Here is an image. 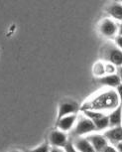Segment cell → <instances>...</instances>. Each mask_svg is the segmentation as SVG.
<instances>
[{"label": "cell", "mask_w": 122, "mask_h": 152, "mask_svg": "<svg viewBox=\"0 0 122 152\" xmlns=\"http://www.w3.org/2000/svg\"><path fill=\"white\" fill-rule=\"evenodd\" d=\"M105 73H106V75L116 74V66H114L109 62L105 63Z\"/></svg>", "instance_id": "cell-18"}, {"label": "cell", "mask_w": 122, "mask_h": 152, "mask_svg": "<svg viewBox=\"0 0 122 152\" xmlns=\"http://www.w3.org/2000/svg\"><path fill=\"white\" fill-rule=\"evenodd\" d=\"M119 25L117 22L111 18H104L100 21L98 25V30L100 34L105 38L114 39L118 35Z\"/></svg>", "instance_id": "cell-2"}, {"label": "cell", "mask_w": 122, "mask_h": 152, "mask_svg": "<svg viewBox=\"0 0 122 152\" xmlns=\"http://www.w3.org/2000/svg\"><path fill=\"white\" fill-rule=\"evenodd\" d=\"M98 82L101 85L108 87L110 88H116L119 85L121 84L120 78L117 74H109V75H104L103 77L98 79Z\"/></svg>", "instance_id": "cell-10"}, {"label": "cell", "mask_w": 122, "mask_h": 152, "mask_svg": "<svg viewBox=\"0 0 122 152\" xmlns=\"http://www.w3.org/2000/svg\"><path fill=\"white\" fill-rule=\"evenodd\" d=\"M120 100L116 94V91L113 90H107L105 91L96 94L92 99L87 102L83 105V108L81 110H93L98 111L103 110H113L115 107H117L120 104Z\"/></svg>", "instance_id": "cell-1"}, {"label": "cell", "mask_w": 122, "mask_h": 152, "mask_svg": "<svg viewBox=\"0 0 122 152\" xmlns=\"http://www.w3.org/2000/svg\"><path fill=\"white\" fill-rule=\"evenodd\" d=\"M95 124V128H96V131H102V130H105L108 126H110L109 124V118H108V115H105L104 114L103 116H101L100 118L96 119L95 121H93Z\"/></svg>", "instance_id": "cell-14"}, {"label": "cell", "mask_w": 122, "mask_h": 152, "mask_svg": "<svg viewBox=\"0 0 122 152\" xmlns=\"http://www.w3.org/2000/svg\"><path fill=\"white\" fill-rule=\"evenodd\" d=\"M116 1H119V2H122V0H116Z\"/></svg>", "instance_id": "cell-27"}, {"label": "cell", "mask_w": 122, "mask_h": 152, "mask_svg": "<svg viewBox=\"0 0 122 152\" xmlns=\"http://www.w3.org/2000/svg\"><path fill=\"white\" fill-rule=\"evenodd\" d=\"M49 141L54 147H58V148H61V147L65 148V146L69 143L67 133L60 129L53 130L52 132L50 133Z\"/></svg>", "instance_id": "cell-5"}, {"label": "cell", "mask_w": 122, "mask_h": 152, "mask_svg": "<svg viewBox=\"0 0 122 152\" xmlns=\"http://www.w3.org/2000/svg\"><path fill=\"white\" fill-rule=\"evenodd\" d=\"M73 145L76 148V150L78 152H97L93 148V146L92 145L87 138L86 137H79L78 139H76L75 142H73Z\"/></svg>", "instance_id": "cell-12"}, {"label": "cell", "mask_w": 122, "mask_h": 152, "mask_svg": "<svg viewBox=\"0 0 122 152\" xmlns=\"http://www.w3.org/2000/svg\"><path fill=\"white\" fill-rule=\"evenodd\" d=\"M103 134L109 143L113 145L117 144L118 142L122 141V125L111 127L110 129H107Z\"/></svg>", "instance_id": "cell-8"}, {"label": "cell", "mask_w": 122, "mask_h": 152, "mask_svg": "<svg viewBox=\"0 0 122 152\" xmlns=\"http://www.w3.org/2000/svg\"><path fill=\"white\" fill-rule=\"evenodd\" d=\"M65 152H78V151L76 150V148L75 147L73 143L69 142L66 146H65Z\"/></svg>", "instance_id": "cell-19"}, {"label": "cell", "mask_w": 122, "mask_h": 152, "mask_svg": "<svg viewBox=\"0 0 122 152\" xmlns=\"http://www.w3.org/2000/svg\"><path fill=\"white\" fill-rule=\"evenodd\" d=\"M96 131L95 124L92 119L87 118L86 116H83L75 126V133L78 136H84L87 134H92V132Z\"/></svg>", "instance_id": "cell-3"}, {"label": "cell", "mask_w": 122, "mask_h": 152, "mask_svg": "<svg viewBox=\"0 0 122 152\" xmlns=\"http://www.w3.org/2000/svg\"><path fill=\"white\" fill-rule=\"evenodd\" d=\"M106 11L110 16L116 22H122V2L115 1L106 8Z\"/></svg>", "instance_id": "cell-9"}, {"label": "cell", "mask_w": 122, "mask_h": 152, "mask_svg": "<svg viewBox=\"0 0 122 152\" xmlns=\"http://www.w3.org/2000/svg\"><path fill=\"white\" fill-rule=\"evenodd\" d=\"M13 152H21V151H13Z\"/></svg>", "instance_id": "cell-28"}, {"label": "cell", "mask_w": 122, "mask_h": 152, "mask_svg": "<svg viewBox=\"0 0 122 152\" xmlns=\"http://www.w3.org/2000/svg\"><path fill=\"white\" fill-rule=\"evenodd\" d=\"M50 152H63V151H62L61 149L58 148V147H53V148H51Z\"/></svg>", "instance_id": "cell-25"}, {"label": "cell", "mask_w": 122, "mask_h": 152, "mask_svg": "<svg viewBox=\"0 0 122 152\" xmlns=\"http://www.w3.org/2000/svg\"><path fill=\"white\" fill-rule=\"evenodd\" d=\"M118 76H119V78H120V81H121V84H122V66L121 67H118Z\"/></svg>", "instance_id": "cell-24"}, {"label": "cell", "mask_w": 122, "mask_h": 152, "mask_svg": "<svg viewBox=\"0 0 122 152\" xmlns=\"http://www.w3.org/2000/svg\"><path fill=\"white\" fill-rule=\"evenodd\" d=\"M115 147H116V149H117L118 152H122V141L118 142L117 144H115Z\"/></svg>", "instance_id": "cell-23"}, {"label": "cell", "mask_w": 122, "mask_h": 152, "mask_svg": "<svg viewBox=\"0 0 122 152\" xmlns=\"http://www.w3.org/2000/svg\"><path fill=\"white\" fill-rule=\"evenodd\" d=\"M118 35L122 36V22L119 24V29H118Z\"/></svg>", "instance_id": "cell-26"}, {"label": "cell", "mask_w": 122, "mask_h": 152, "mask_svg": "<svg viewBox=\"0 0 122 152\" xmlns=\"http://www.w3.org/2000/svg\"><path fill=\"white\" fill-rule=\"evenodd\" d=\"M108 118L109 124L111 127L122 125V104L111 110V113L108 114Z\"/></svg>", "instance_id": "cell-11"}, {"label": "cell", "mask_w": 122, "mask_h": 152, "mask_svg": "<svg viewBox=\"0 0 122 152\" xmlns=\"http://www.w3.org/2000/svg\"><path fill=\"white\" fill-rule=\"evenodd\" d=\"M101 152H118L117 149H116L115 145L111 144V143H109L108 145H106V147L103 149Z\"/></svg>", "instance_id": "cell-21"}, {"label": "cell", "mask_w": 122, "mask_h": 152, "mask_svg": "<svg viewBox=\"0 0 122 152\" xmlns=\"http://www.w3.org/2000/svg\"><path fill=\"white\" fill-rule=\"evenodd\" d=\"M115 91H116V94H117V96L119 97V100H120V102L122 104V84L119 85L118 87L115 88Z\"/></svg>", "instance_id": "cell-22"}, {"label": "cell", "mask_w": 122, "mask_h": 152, "mask_svg": "<svg viewBox=\"0 0 122 152\" xmlns=\"http://www.w3.org/2000/svg\"><path fill=\"white\" fill-rule=\"evenodd\" d=\"M114 43L116 45V48H118L119 50L122 51V36L117 35L114 38Z\"/></svg>", "instance_id": "cell-20"}, {"label": "cell", "mask_w": 122, "mask_h": 152, "mask_svg": "<svg viewBox=\"0 0 122 152\" xmlns=\"http://www.w3.org/2000/svg\"><path fill=\"white\" fill-rule=\"evenodd\" d=\"M76 114H70V115L64 116L62 118L57 120V127L58 129L64 131V132H68V131L72 130L76 126Z\"/></svg>", "instance_id": "cell-7"}, {"label": "cell", "mask_w": 122, "mask_h": 152, "mask_svg": "<svg viewBox=\"0 0 122 152\" xmlns=\"http://www.w3.org/2000/svg\"><path fill=\"white\" fill-rule=\"evenodd\" d=\"M93 74L94 76H96L97 78H101L104 75H106L105 73V63L99 61L97 63H95L93 66Z\"/></svg>", "instance_id": "cell-15"}, {"label": "cell", "mask_w": 122, "mask_h": 152, "mask_svg": "<svg viewBox=\"0 0 122 152\" xmlns=\"http://www.w3.org/2000/svg\"><path fill=\"white\" fill-rule=\"evenodd\" d=\"M50 150L51 149L49 147V145H48L47 143H44V144H41V145H39L38 147L32 149L30 152H50Z\"/></svg>", "instance_id": "cell-17"}, {"label": "cell", "mask_w": 122, "mask_h": 152, "mask_svg": "<svg viewBox=\"0 0 122 152\" xmlns=\"http://www.w3.org/2000/svg\"><path fill=\"white\" fill-rule=\"evenodd\" d=\"M84 113V115L86 116L87 118L92 119V121H95L96 119L100 118L101 116L104 115V113L102 111H98V110H83Z\"/></svg>", "instance_id": "cell-16"}, {"label": "cell", "mask_w": 122, "mask_h": 152, "mask_svg": "<svg viewBox=\"0 0 122 152\" xmlns=\"http://www.w3.org/2000/svg\"><path fill=\"white\" fill-rule=\"evenodd\" d=\"M78 110V105L76 102H73V100H65V102H62L59 105L57 120L64 116L75 114L76 113Z\"/></svg>", "instance_id": "cell-4"}, {"label": "cell", "mask_w": 122, "mask_h": 152, "mask_svg": "<svg viewBox=\"0 0 122 152\" xmlns=\"http://www.w3.org/2000/svg\"><path fill=\"white\" fill-rule=\"evenodd\" d=\"M86 138L90 143H92L93 148H94L97 152H101L106 147V145L109 144L108 140L106 139V137L104 136V134L92 133V134H89V136H87Z\"/></svg>", "instance_id": "cell-6"}, {"label": "cell", "mask_w": 122, "mask_h": 152, "mask_svg": "<svg viewBox=\"0 0 122 152\" xmlns=\"http://www.w3.org/2000/svg\"><path fill=\"white\" fill-rule=\"evenodd\" d=\"M109 63H111L116 67H121L122 66V51L118 48H114L109 50L108 57H107Z\"/></svg>", "instance_id": "cell-13"}]
</instances>
